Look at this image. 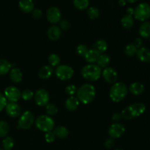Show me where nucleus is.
<instances>
[{
  "label": "nucleus",
  "instance_id": "obj_8",
  "mask_svg": "<svg viewBox=\"0 0 150 150\" xmlns=\"http://www.w3.org/2000/svg\"><path fill=\"white\" fill-rule=\"evenodd\" d=\"M57 77L61 81L70 80L74 74V70L70 66L65 64H60L55 70Z\"/></svg>",
  "mask_w": 150,
  "mask_h": 150
},
{
  "label": "nucleus",
  "instance_id": "obj_40",
  "mask_svg": "<svg viewBox=\"0 0 150 150\" xmlns=\"http://www.w3.org/2000/svg\"><path fill=\"white\" fill-rule=\"evenodd\" d=\"M45 139L46 141V142H48V143H52V142H54L56 139V136L54 135V132L50 131L48 132V133H45Z\"/></svg>",
  "mask_w": 150,
  "mask_h": 150
},
{
  "label": "nucleus",
  "instance_id": "obj_35",
  "mask_svg": "<svg viewBox=\"0 0 150 150\" xmlns=\"http://www.w3.org/2000/svg\"><path fill=\"white\" fill-rule=\"evenodd\" d=\"M45 111L48 116H54L56 115L58 112V108L53 103H48V105H45Z\"/></svg>",
  "mask_w": 150,
  "mask_h": 150
},
{
  "label": "nucleus",
  "instance_id": "obj_43",
  "mask_svg": "<svg viewBox=\"0 0 150 150\" xmlns=\"http://www.w3.org/2000/svg\"><path fill=\"white\" fill-rule=\"evenodd\" d=\"M114 144H115V142H114V139L110 138V139H106V141L104 143V145L107 149H111L114 146Z\"/></svg>",
  "mask_w": 150,
  "mask_h": 150
},
{
  "label": "nucleus",
  "instance_id": "obj_22",
  "mask_svg": "<svg viewBox=\"0 0 150 150\" xmlns=\"http://www.w3.org/2000/svg\"><path fill=\"white\" fill-rule=\"evenodd\" d=\"M10 79L13 83H20L23 79V73L21 70L17 67L12 68L10 71Z\"/></svg>",
  "mask_w": 150,
  "mask_h": 150
},
{
  "label": "nucleus",
  "instance_id": "obj_3",
  "mask_svg": "<svg viewBox=\"0 0 150 150\" xmlns=\"http://www.w3.org/2000/svg\"><path fill=\"white\" fill-rule=\"evenodd\" d=\"M127 95V87L122 82H116L111 86L109 97L113 102L119 103L124 100Z\"/></svg>",
  "mask_w": 150,
  "mask_h": 150
},
{
  "label": "nucleus",
  "instance_id": "obj_32",
  "mask_svg": "<svg viewBox=\"0 0 150 150\" xmlns=\"http://www.w3.org/2000/svg\"><path fill=\"white\" fill-rule=\"evenodd\" d=\"M48 63L51 67H58L60 65V62H61V59H60L59 57L56 54H52L48 57Z\"/></svg>",
  "mask_w": 150,
  "mask_h": 150
},
{
  "label": "nucleus",
  "instance_id": "obj_20",
  "mask_svg": "<svg viewBox=\"0 0 150 150\" xmlns=\"http://www.w3.org/2000/svg\"><path fill=\"white\" fill-rule=\"evenodd\" d=\"M99 56L100 54L98 51H96L93 48H91V49H88L87 52L86 53L83 57L86 62L89 63V64H94V63L97 62Z\"/></svg>",
  "mask_w": 150,
  "mask_h": 150
},
{
  "label": "nucleus",
  "instance_id": "obj_30",
  "mask_svg": "<svg viewBox=\"0 0 150 150\" xmlns=\"http://www.w3.org/2000/svg\"><path fill=\"white\" fill-rule=\"evenodd\" d=\"M14 140L10 136L5 137L2 141V146L4 150H11L14 146Z\"/></svg>",
  "mask_w": 150,
  "mask_h": 150
},
{
  "label": "nucleus",
  "instance_id": "obj_37",
  "mask_svg": "<svg viewBox=\"0 0 150 150\" xmlns=\"http://www.w3.org/2000/svg\"><path fill=\"white\" fill-rule=\"evenodd\" d=\"M77 88H76V85L74 84H69L65 88L66 94L70 95V96H74L75 94H76V92H77Z\"/></svg>",
  "mask_w": 150,
  "mask_h": 150
},
{
  "label": "nucleus",
  "instance_id": "obj_13",
  "mask_svg": "<svg viewBox=\"0 0 150 150\" xmlns=\"http://www.w3.org/2000/svg\"><path fill=\"white\" fill-rule=\"evenodd\" d=\"M104 80L108 83H115L117 82V79H118V75H117V71L114 70L113 67H107L102 70V74Z\"/></svg>",
  "mask_w": 150,
  "mask_h": 150
},
{
  "label": "nucleus",
  "instance_id": "obj_9",
  "mask_svg": "<svg viewBox=\"0 0 150 150\" xmlns=\"http://www.w3.org/2000/svg\"><path fill=\"white\" fill-rule=\"evenodd\" d=\"M34 99L36 104L39 106H45L48 104L50 100L49 94L45 89H40L34 94Z\"/></svg>",
  "mask_w": 150,
  "mask_h": 150
},
{
  "label": "nucleus",
  "instance_id": "obj_24",
  "mask_svg": "<svg viewBox=\"0 0 150 150\" xmlns=\"http://www.w3.org/2000/svg\"><path fill=\"white\" fill-rule=\"evenodd\" d=\"M92 48L98 51L100 54H104V52H105L108 49V43L104 40H99L94 43Z\"/></svg>",
  "mask_w": 150,
  "mask_h": 150
},
{
  "label": "nucleus",
  "instance_id": "obj_50",
  "mask_svg": "<svg viewBox=\"0 0 150 150\" xmlns=\"http://www.w3.org/2000/svg\"><path fill=\"white\" fill-rule=\"evenodd\" d=\"M0 150H3V149H1V148H0Z\"/></svg>",
  "mask_w": 150,
  "mask_h": 150
},
{
  "label": "nucleus",
  "instance_id": "obj_38",
  "mask_svg": "<svg viewBox=\"0 0 150 150\" xmlns=\"http://www.w3.org/2000/svg\"><path fill=\"white\" fill-rule=\"evenodd\" d=\"M87 47L85 45H83V44H80V45H78L77 48H76V52H77V54H79V56H81V57H84V55L86 54V53L87 52Z\"/></svg>",
  "mask_w": 150,
  "mask_h": 150
},
{
  "label": "nucleus",
  "instance_id": "obj_33",
  "mask_svg": "<svg viewBox=\"0 0 150 150\" xmlns=\"http://www.w3.org/2000/svg\"><path fill=\"white\" fill-rule=\"evenodd\" d=\"M10 127L6 121H0V138H3L7 136L9 133Z\"/></svg>",
  "mask_w": 150,
  "mask_h": 150
},
{
  "label": "nucleus",
  "instance_id": "obj_31",
  "mask_svg": "<svg viewBox=\"0 0 150 150\" xmlns=\"http://www.w3.org/2000/svg\"><path fill=\"white\" fill-rule=\"evenodd\" d=\"M138 51V48L133 43L127 44L125 48V54L128 57H133L135 54H136Z\"/></svg>",
  "mask_w": 150,
  "mask_h": 150
},
{
  "label": "nucleus",
  "instance_id": "obj_6",
  "mask_svg": "<svg viewBox=\"0 0 150 150\" xmlns=\"http://www.w3.org/2000/svg\"><path fill=\"white\" fill-rule=\"evenodd\" d=\"M134 17L139 21L144 22L150 18V4L146 2H142L134 9Z\"/></svg>",
  "mask_w": 150,
  "mask_h": 150
},
{
  "label": "nucleus",
  "instance_id": "obj_45",
  "mask_svg": "<svg viewBox=\"0 0 150 150\" xmlns=\"http://www.w3.org/2000/svg\"><path fill=\"white\" fill-rule=\"evenodd\" d=\"M122 118V115L119 113H114L112 116V120L114 122H119Z\"/></svg>",
  "mask_w": 150,
  "mask_h": 150
},
{
  "label": "nucleus",
  "instance_id": "obj_49",
  "mask_svg": "<svg viewBox=\"0 0 150 150\" xmlns=\"http://www.w3.org/2000/svg\"><path fill=\"white\" fill-rule=\"evenodd\" d=\"M115 150H122V149H115Z\"/></svg>",
  "mask_w": 150,
  "mask_h": 150
},
{
  "label": "nucleus",
  "instance_id": "obj_39",
  "mask_svg": "<svg viewBox=\"0 0 150 150\" xmlns=\"http://www.w3.org/2000/svg\"><path fill=\"white\" fill-rule=\"evenodd\" d=\"M59 23V27L61 29V30L67 31L70 28V22H69L67 20H66V19L61 20Z\"/></svg>",
  "mask_w": 150,
  "mask_h": 150
},
{
  "label": "nucleus",
  "instance_id": "obj_12",
  "mask_svg": "<svg viewBox=\"0 0 150 150\" xmlns=\"http://www.w3.org/2000/svg\"><path fill=\"white\" fill-rule=\"evenodd\" d=\"M46 18L48 22L53 23V24H55L61 21L62 13L58 7H51L47 10Z\"/></svg>",
  "mask_w": 150,
  "mask_h": 150
},
{
  "label": "nucleus",
  "instance_id": "obj_28",
  "mask_svg": "<svg viewBox=\"0 0 150 150\" xmlns=\"http://www.w3.org/2000/svg\"><path fill=\"white\" fill-rule=\"evenodd\" d=\"M11 64L6 59H0V76H4L11 70Z\"/></svg>",
  "mask_w": 150,
  "mask_h": 150
},
{
  "label": "nucleus",
  "instance_id": "obj_14",
  "mask_svg": "<svg viewBox=\"0 0 150 150\" xmlns=\"http://www.w3.org/2000/svg\"><path fill=\"white\" fill-rule=\"evenodd\" d=\"M5 111L7 115L9 117H12V118L18 117L21 114V107L16 103L9 102L8 103H7V105L5 106Z\"/></svg>",
  "mask_w": 150,
  "mask_h": 150
},
{
  "label": "nucleus",
  "instance_id": "obj_34",
  "mask_svg": "<svg viewBox=\"0 0 150 150\" xmlns=\"http://www.w3.org/2000/svg\"><path fill=\"white\" fill-rule=\"evenodd\" d=\"M87 15L89 18L92 19V20H95V19H97L99 17L100 11L97 7H91L88 9Z\"/></svg>",
  "mask_w": 150,
  "mask_h": 150
},
{
  "label": "nucleus",
  "instance_id": "obj_48",
  "mask_svg": "<svg viewBox=\"0 0 150 150\" xmlns=\"http://www.w3.org/2000/svg\"><path fill=\"white\" fill-rule=\"evenodd\" d=\"M125 1H126V2H128V3H130V4H132V3L136 2L138 0H125Z\"/></svg>",
  "mask_w": 150,
  "mask_h": 150
},
{
  "label": "nucleus",
  "instance_id": "obj_21",
  "mask_svg": "<svg viewBox=\"0 0 150 150\" xmlns=\"http://www.w3.org/2000/svg\"><path fill=\"white\" fill-rule=\"evenodd\" d=\"M54 73V69L51 65H45L41 67L38 72V76L41 79H48L51 77Z\"/></svg>",
  "mask_w": 150,
  "mask_h": 150
},
{
  "label": "nucleus",
  "instance_id": "obj_42",
  "mask_svg": "<svg viewBox=\"0 0 150 150\" xmlns=\"http://www.w3.org/2000/svg\"><path fill=\"white\" fill-rule=\"evenodd\" d=\"M7 103V99L5 98L4 95L0 93V112L5 108Z\"/></svg>",
  "mask_w": 150,
  "mask_h": 150
},
{
  "label": "nucleus",
  "instance_id": "obj_11",
  "mask_svg": "<svg viewBox=\"0 0 150 150\" xmlns=\"http://www.w3.org/2000/svg\"><path fill=\"white\" fill-rule=\"evenodd\" d=\"M125 132V126L121 123L116 122L111 125L108 130V135L111 139H119Z\"/></svg>",
  "mask_w": 150,
  "mask_h": 150
},
{
  "label": "nucleus",
  "instance_id": "obj_16",
  "mask_svg": "<svg viewBox=\"0 0 150 150\" xmlns=\"http://www.w3.org/2000/svg\"><path fill=\"white\" fill-rule=\"evenodd\" d=\"M47 34H48V38L51 40L57 41L61 38L62 30L59 26H56V25H53V26H50Z\"/></svg>",
  "mask_w": 150,
  "mask_h": 150
},
{
  "label": "nucleus",
  "instance_id": "obj_18",
  "mask_svg": "<svg viewBox=\"0 0 150 150\" xmlns=\"http://www.w3.org/2000/svg\"><path fill=\"white\" fill-rule=\"evenodd\" d=\"M18 6L22 11L26 13H32L35 9V4L32 0H20Z\"/></svg>",
  "mask_w": 150,
  "mask_h": 150
},
{
  "label": "nucleus",
  "instance_id": "obj_29",
  "mask_svg": "<svg viewBox=\"0 0 150 150\" xmlns=\"http://www.w3.org/2000/svg\"><path fill=\"white\" fill-rule=\"evenodd\" d=\"M89 0H73L75 7L79 10H84L88 7Z\"/></svg>",
  "mask_w": 150,
  "mask_h": 150
},
{
  "label": "nucleus",
  "instance_id": "obj_10",
  "mask_svg": "<svg viewBox=\"0 0 150 150\" xmlns=\"http://www.w3.org/2000/svg\"><path fill=\"white\" fill-rule=\"evenodd\" d=\"M4 97L7 100L12 103H16L21 98V92L20 89L14 86H7L4 89Z\"/></svg>",
  "mask_w": 150,
  "mask_h": 150
},
{
  "label": "nucleus",
  "instance_id": "obj_41",
  "mask_svg": "<svg viewBox=\"0 0 150 150\" xmlns=\"http://www.w3.org/2000/svg\"><path fill=\"white\" fill-rule=\"evenodd\" d=\"M32 17L35 19H40L42 17V12L40 9H34L32 12Z\"/></svg>",
  "mask_w": 150,
  "mask_h": 150
},
{
  "label": "nucleus",
  "instance_id": "obj_36",
  "mask_svg": "<svg viewBox=\"0 0 150 150\" xmlns=\"http://www.w3.org/2000/svg\"><path fill=\"white\" fill-rule=\"evenodd\" d=\"M21 98L24 100H30L34 98V92L30 89H24L21 92Z\"/></svg>",
  "mask_w": 150,
  "mask_h": 150
},
{
  "label": "nucleus",
  "instance_id": "obj_25",
  "mask_svg": "<svg viewBox=\"0 0 150 150\" xmlns=\"http://www.w3.org/2000/svg\"><path fill=\"white\" fill-rule=\"evenodd\" d=\"M110 62H111V57H110V56L108 54L104 53V54H100L98 61H97V64H98V65L101 69L105 68L110 64Z\"/></svg>",
  "mask_w": 150,
  "mask_h": 150
},
{
  "label": "nucleus",
  "instance_id": "obj_4",
  "mask_svg": "<svg viewBox=\"0 0 150 150\" xmlns=\"http://www.w3.org/2000/svg\"><path fill=\"white\" fill-rule=\"evenodd\" d=\"M82 77L89 81H95L100 78L102 69L95 64H89L85 65L81 71Z\"/></svg>",
  "mask_w": 150,
  "mask_h": 150
},
{
  "label": "nucleus",
  "instance_id": "obj_27",
  "mask_svg": "<svg viewBox=\"0 0 150 150\" xmlns=\"http://www.w3.org/2000/svg\"><path fill=\"white\" fill-rule=\"evenodd\" d=\"M121 24L123 26V28L126 29H129L133 27L134 24V18L133 16L130 15H125L121 20Z\"/></svg>",
  "mask_w": 150,
  "mask_h": 150
},
{
  "label": "nucleus",
  "instance_id": "obj_44",
  "mask_svg": "<svg viewBox=\"0 0 150 150\" xmlns=\"http://www.w3.org/2000/svg\"><path fill=\"white\" fill-rule=\"evenodd\" d=\"M142 43H143V42H142V40L141 39V38H136V39H135L134 42H133V44L137 47L138 49L142 47Z\"/></svg>",
  "mask_w": 150,
  "mask_h": 150
},
{
  "label": "nucleus",
  "instance_id": "obj_15",
  "mask_svg": "<svg viewBox=\"0 0 150 150\" xmlns=\"http://www.w3.org/2000/svg\"><path fill=\"white\" fill-rule=\"evenodd\" d=\"M137 58L143 63L150 62V49L145 47H141L136 53Z\"/></svg>",
  "mask_w": 150,
  "mask_h": 150
},
{
  "label": "nucleus",
  "instance_id": "obj_26",
  "mask_svg": "<svg viewBox=\"0 0 150 150\" xmlns=\"http://www.w3.org/2000/svg\"><path fill=\"white\" fill-rule=\"evenodd\" d=\"M53 132L56 137L59 138V139H65L69 134L68 130L64 126H58L57 127H54Z\"/></svg>",
  "mask_w": 150,
  "mask_h": 150
},
{
  "label": "nucleus",
  "instance_id": "obj_47",
  "mask_svg": "<svg viewBox=\"0 0 150 150\" xmlns=\"http://www.w3.org/2000/svg\"><path fill=\"white\" fill-rule=\"evenodd\" d=\"M126 1L125 0H119V4L120 6H125L126 4Z\"/></svg>",
  "mask_w": 150,
  "mask_h": 150
},
{
  "label": "nucleus",
  "instance_id": "obj_2",
  "mask_svg": "<svg viewBox=\"0 0 150 150\" xmlns=\"http://www.w3.org/2000/svg\"><path fill=\"white\" fill-rule=\"evenodd\" d=\"M146 111V105L142 103H136L125 107L122 111V117L125 120H132L140 117Z\"/></svg>",
  "mask_w": 150,
  "mask_h": 150
},
{
  "label": "nucleus",
  "instance_id": "obj_23",
  "mask_svg": "<svg viewBox=\"0 0 150 150\" xmlns=\"http://www.w3.org/2000/svg\"><path fill=\"white\" fill-rule=\"evenodd\" d=\"M139 35L142 38L147 39L150 38V22L144 21L141 24L139 27Z\"/></svg>",
  "mask_w": 150,
  "mask_h": 150
},
{
  "label": "nucleus",
  "instance_id": "obj_46",
  "mask_svg": "<svg viewBox=\"0 0 150 150\" xmlns=\"http://www.w3.org/2000/svg\"><path fill=\"white\" fill-rule=\"evenodd\" d=\"M127 15L133 16V13H134V9L132 8V7H129V8L127 9Z\"/></svg>",
  "mask_w": 150,
  "mask_h": 150
},
{
  "label": "nucleus",
  "instance_id": "obj_19",
  "mask_svg": "<svg viewBox=\"0 0 150 150\" xmlns=\"http://www.w3.org/2000/svg\"><path fill=\"white\" fill-rule=\"evenodd\" d=\"M128 90L132 95H140L144 91V86L140 82H133L129 86Z\"/></svg>",
  "mask_w": 150,
  "mask_h": 150
},
{
  "label": "nucleus",
  "instance_id": "obj_17",
  "mask_svg": "<svg viewBox=\"0 0 150 150\" xmlns=\"http://www.w3.org/2000/svg\"><path fill=\"white\" fill-rule=\"evenodd\" d=\"M80 102L77 97L70 96L65 101V108L69 111H74L79 107Z\"/></svg>",
  "mask_w": 150,
  "mask_h": 150
},
{
  "label": "nucleus",
  "instance_id": "obj_7",
  "mask_svg": "<svg viewBox=\"0 0 150 150\" xmlns=\"http://www.w3.org/2000/svg\"><path fill=\"white\" fill-rule=\"evenodd\" d=\"M34 121H35L34 114L29 111H24L21 114L19 117L18 128L22 129V130H28L33 125Z\"/></svg>",
  "mask_w": 150,
  "mask_h": 150
},
{
  "label": "nucleus",
  "instance_id": "obj_5",
  "mask_svg": "<svg viewBox=\"0 0 150 150\" xmlns=\"http://www.w3.org/2000/svg\"><path fill=\"white\" fill-rule=\"evenodd\" d=\"M35 125L37 128L44 133L52 131L55 127L54 120L48 115H40L35 120Z\"/></svg>",
  "mask_w": 150,
  "mask_h": 150
},
{
  "label": "nucleus",
  "instance_id": "obj_1",
  "mask_svg": "<svg viewBox=\"0 0 150 150\" xmlns=\"http://www.w3.org/2000/svg\"><path fill=\"white\" fill-rule=\"evenodd\" d=\"M96 95L95 86L91 83H84L78 89L76 97L79 102L83 104H89L94 100Z\"/></svg>",
  "mask_w": 150,
  "mask_h": 150
}]
</instances>
